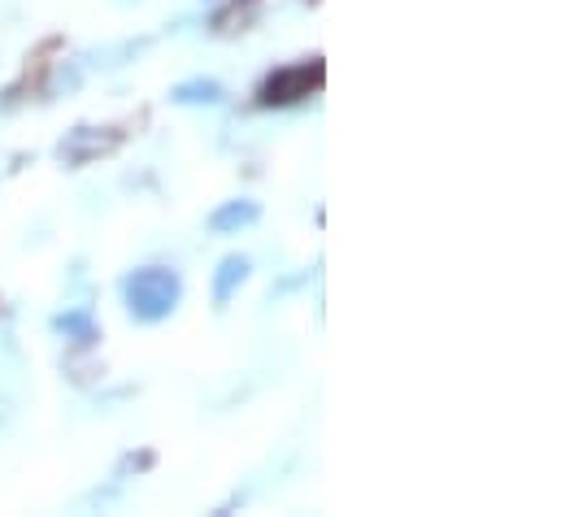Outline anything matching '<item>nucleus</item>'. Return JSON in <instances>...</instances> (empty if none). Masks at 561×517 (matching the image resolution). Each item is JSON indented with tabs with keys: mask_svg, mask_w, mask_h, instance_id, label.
Listing matches in <instances>:
<instances>
[{
	"mask_svg": "<svg viewBox=\"0 0 561 517\" xmlns=\"http://www.w3.org/2000/svg\"><path fill=\"white\" fill-rule=\"evenodd\" d=\"M118 291H123V309H127L131 322L157 326V322L179 313V305H183V274L170 269V265H140V269L123 274Z\"/></svg>",
	"mask_w": 561,
	"mask_h": 517,
	"instance_id": "nucleus-1",
	"label": "nucleus"
},
{
	"mask_svg": "<svg viewBox=\"0 0 561 517\" xmlns=\"http://www.w3.org/2000/svg\"><path fill=\"white\" fill-rule=\"evenodd\" d=\"M327 88V61L322 57H300L291 66L271 70L257 83V110H296L305 101H313Z\"/></svg>",
	"mask_w": 561,
	"mask_h": 517,
	"instance_id": "nucleus-2",
	"label": "nucleus"
},
{
	"mask_svg": "<svg viewBox=\"0 0 561 517\" xmlns=\"http://www.w3.org/2000/svg\"><path fill=\"white\" fill-rule=\"evenodd\" d=\"M123 143H127V130L123 127H92V123H79V127H70L57 139L53 157H57L66 170H83V165H96V161L123 152Z\"/></svg>",
	"mask_w": 561,
	"mask_h": 517,
	"instance_id": "nucleus-3",
	"label": "nucleus"
},
{
	"mask_svg": "<svg viewBox=\"0 0 561 517\" xmlns=\"http://www.w3.org/2000/svg\"><path fill=\"white\" fill-rule=\"evenodd\" d=\"M48 331H53L57 340H66L75 353H96L101 340H105V335H101V322H96V313H92V305H75V309L53 313Z\"/></svg>",
	"mask_w": 561,
	"mask_h": 517,
	"instance_id": "nucleus-4",
	"label": "nucleus"
},
{
	"mask_svg": "<svg viewBox=\"0 0 561 517\" xmlns=\"http://www.w3.org/2000/svg\"><path fill=\"white\" fill-rule=\"evenodd\" d=\"M253 278V257L249 253H227V257L218 261V269H214V309L222 313L236 296H240V287Z\"/></svg>",
	"mask_w": 561,
	"mask_h": 517,
	"instance_id": "nucleus-5",
	"label": "nucleus"
},
{
	"mask_svg": "<svg viewBox=\"0 0 561 517\" xmlns=\"http://www.w3.org/2000/svg\"><path fill=\"white\" fill-rule=\"evenodd\" d=\"M170 105H183V110H218L227 105V88L209 74H192L183 83L170 88Z\"/></svg>",
	"mask_w": 561,
	"mask_h": 517,
	"instance_id": "nucleus-6",
	"label": "nucleus"
},
{
	"mask_svg": "<svg viewBox=\"0 0 561 517\" xmlns=\"http://www.w3.org/2000/svg\"><path fill=\"white\" fill-rule=\"evenodd\" d=\"M205 222H209L214 235H240V231H249V227L262 222V205L249 200V196H236V200H222Z\"/></svg>",
	"mask_w": 561,
	"mask_h": 517,
	"instance_id": "nucleus-7",
	"label": "nucleus"
},
{
	"mask_svg": "<svg viewBox=\"0 0 561 517\" xmlns=\"http://www.w3.org/2000/svg\"><path fill=\"white\" fill-rule=\"evenodd\" d=\"M262 4H266V0H222V4L209 13V31L222 35V39H227V35H244V31L257 26Z\"/></svg>",
	"mask_w": 561,
	"mask_h": 517,
	"instance_id": "nucleus-8",
	"label": "nucleus"
},
{
	"mask_svg": "<svg viewBox=\"0 0 561 517\" xmlns=\"http://www.w3.org/2000/svg\"><path fill=\"white\" fill-rule=\"evenodd\" d=\"M152 44H157V35H131V39H118V44H101V48L83 53V66H96V70H123V66H131L136 57H144Z\"/></svg>",
	"mask_w": 561,
	"mask_h": 517,
	"instance_id": "nucleus-9",
	"label": "nucleus"
},
{
	"mask_svg": "<svg viewBox=\"0 0 561 517\" xmlns=\"http://www.w3.org/2000/svg\"><path fill=\"white\" fill-rule=\"evenodd\" d=\"M83 79H88V66H83V57H75V61H57L53 70H48V79H44V96L48 101H57V96H75L79 88H83Z\"/></svg>",
	"mask_w": 561,
	"mask_h": 517,
	"instance_id": "nucleus-10",
	"label": "nucleus"
},
{
	"mask_svg": "<svg viewBox=\"0 0 561 517\" xmlns=\"http://www.w3.org/2000/svg\"><path fill=\"white\" fill-rule=\"evenodd\" d=\"M152 466H157V452H152V448H127V452L114 461V479H118V483H131V479H144Z\"/></svg>",
	"mask_w": 561,
	"mask_h": 517,
	"instance_id": "nucleus-11",
	"label": "nucleus"
},
{
	"mask_svg": "<svg viewBox=\"0 0 561 517\" xmlns=\"http://www.w3.org/2000/svg\"><path fill=\"white\" fill-rule=\"evenodd\" d=\"M318 278V269H296V274H283L279 283L271 287V305H279L283 296H291V291H300V287H309Z\"/></svg>",
	"mask_w": 561,
	"mask_h": 517,
	"instance_id": "nucleus-12",
	"label": "nucleus"
},
{
	"mask_svg": "<svg viewBox=\"0 0 561 517\" xmlns=\"http://www.w3.org/2000/svg\"><path fill=\"white\" fill-rule=\"evenodd\" d=\"M123 487H127V483H118V479H114L110 487H96V492H88L79 505H83V509H110V505H118V501H123Z\"/></svg>",
	"mask_w": 561,
	"mask_h": 517,
	"instance_id": "nucleus-13",
	"label": "nucleus"
},
{
	"mask_svg": "<svg viewBox=\"0 0 561 517\" xmlns=\"http://www.w3.org/2000/svg\"><path fill=\"white\" fill-rule=\"evenodd\" d=\"M114 4H140V0H114Z\"/></svg>",
	"mask_w": 561,
	"mask_h": 517,
	"instance_id": "nucleus-14",
	"label": "nucleus"
},
{
	"mask_svg": "<svg viewBox=\"0 0 561 517\" xmlns=\"http://www.w3.org/2000/svg\"><path fill=\"white\" fill-rule=\"evenodd\" d=\"M305 4H318V0H305Z\"/></svg>",
	"mask_w": 561,
	"mask_h": 517,
	"instance_id": "nucleus-15",
	"label": "nucleus"
}]
</instances>
